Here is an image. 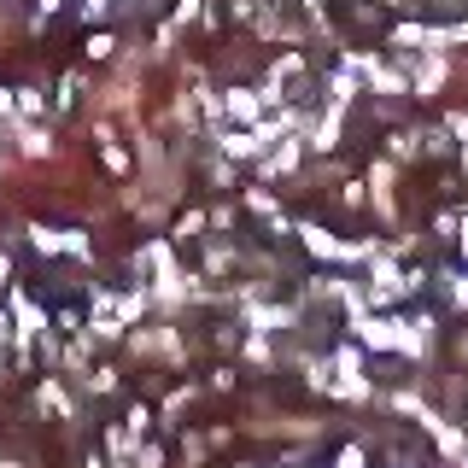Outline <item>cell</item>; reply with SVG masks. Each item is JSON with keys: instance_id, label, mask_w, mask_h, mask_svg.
I'll return each mask as SVG.
<instances>
[{"instance_id": "6da1fadb", "label": "cell", "mask_w": 468, "mask_h": 468, "mask_svg": "<svg viewBox=\"0 0 468 468\" xmlns=\"http://www.w3.org/2000/svg\"><path fill=\"white\" fill-rule=\"evenodd\" d=\"M229 112H234V117H258V100H252V94H234Z\"/></svg>"}, {"instance_id": "7a4b0ae2", "label": "cell", "mask_w": 468, "mask_h": 468, "mask_svg": "<svg viewBox=\"0 0 468 468\" xmlns=\"http://www.w3.org/2000/svg\"><path fill=\"white\" fill-rule=\"evenodd\" d=\"M24 153L41 158V153H48V135H41V129H24Z\"/></svg>"}, {"instance_id": "3957f363", "label": "cell", "mask_w": 468, "mask_h": 468, "mask_svg": "<svg viewBox=\"0 0 468 468\" xmlns=\"http://www.w3.org/2000/svg\"><path fill=\"white\" fill-rule=\"evenodd\" d=\"M0 287H6V258H0Z\"/></svg>"}, {"instance_id": "277c9868", "label": "cell", "mask_w": 468, "mask_h": 468, "mask_svg": "<svg viewBox=\"0 0 468 468\" xmlns=\"http://www.w3.org/2000/svg\"><path fill=\"white\" fill-rule=\"evenodd\" d=\"M100 6H106V0H88V12H100Z\"/></svg>"}, {"instance_id": "5b68a950", "label": "cell", "mask_w": 468, "mask_h": 468, "mask_svg": "<svg viewBox=\"0 0 468 468\" xmlns=\"http://www.w3.org/2000/svg\"><path fill=\"white\" fill-rule=\"evenodd\" d=\"M0 112H6V94H0Z\"/></svg>"}]
</instances>
